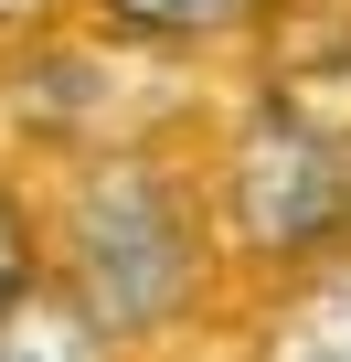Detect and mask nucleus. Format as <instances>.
<instances>
[{"label": "nucleus", "mask_w": 351, "mask_h": 362, "mask_svg": "<svg viewBox=\"0 0 351 362\" xmlns=\"http://www.w3.org/2000/svg\"><path fill=\"white\" fill-rule=\"evenodd\" d=\"M54 245H64L54 277L96 309L107 341H160V330H182L192 298H203L213 214H203V192L160 149H107V160L75 170Z\"/></svg>", "instance_id": "nucleus-1"}, {"label": "nucleus", "mask_w": 351, "mask_h": 362, "mask_svg": "<svg viewBox=\"0 0 351 362\" xmlns=\"http://www.w3.org/2000/svg\"><path fill=\"white\" fill-rule=\"evenodd\" d=\"M213 224L234 256L256 267H319L351 245V139L256 96L245 128L224 139V170H213Z\"/></svg>", "instance_id": "nucleus-2"}, {"label": "nucleus", "mask_w": 351, "mask_h": 362, "mask_svg": "<svg viewBox=\"0 0 351 362\" xmlns=\"http://www.w3.org/2000/svg\"><path fill=\"white\" fill-rule=\"evenodd\" d=\"M256 362H351V245L298 267V288L256 330Z\"/></svg>", "instance_id": "nucleus-3"}, {"label": "nucleus", "mask_w": 351, "mask_h": 362, "mask_svg": "<svg viewBox=\"0 0 351 362\" xmlns=\"http://www.w3.org/2000/svg\"><path fill=\"white\" fill-rule=\"evenodd\" d=\"M0 362H117V341L96 330V309L43 267L11 309H0Z\"/></svg>", "instance_id": "nucleus-4"}, {"label": "nucleus", "mask_w": 351, "mask_h": 362, "mask_svg": "<svg viewBox=\"0 0 351 362\" xmlns=\"http://www.w3.org/2000/svg\"><path fill=\"white\" fill-rule=\"evenodd\" d=\"M96 11L117 33H138V43H213L234 22H266L277 0H96Z\"/></svg>", "instance_id": "nucleus-5"}, {"label": "nucleus", "mask_w": 351, "mask_h": 362, "mask_svg": "<svg viewBox=\"0 0 351 362\" xmlns=\"http://www.w3.org/2000/svg\"><path fill=\"white\" fill-rule=\"evenodd\" d=\"M32 277H43V224H32V203L11 192V181H0V309H11Z\"/></svg>", "instance_id": "nucleus-6"}]
</instances>
